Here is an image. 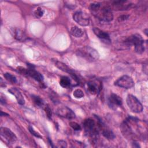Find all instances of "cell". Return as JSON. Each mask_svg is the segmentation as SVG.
Listing matches in <instances>:
<instances>
[{
	"mask_svg": "<svg viewBox=\"0 0 148 148\" xmlns=\"http://www.w3.org/2000/svg\"><path fill=\"white\" fill-rule=\"evenodd\" d=\"M45 112L47 114V117L49 119H51V110L49 106H46L45 108Z\"/></svg>",
	"mask_w": 148,
	"mask_h": 148,
	"instance_id": "f1b7e54d",
	"label": "cell"
},
{
	"mask_svg": "<svg viewBox=\"0 0 148 148\" xmlns=\"http://www.w3.org/2000/svg\"><path fill=\"white\" fill-rule=\"evenodd\" d=\"M127 104L134 113H139L143 111V106L139 99L132 94H128L126 99Z\"/></svg>",
	"mask_w": 148,
	"mask_h": 148,
	"instance_id": "277c9868",
	"label": "cell"
},
{
	"mask_svg": "<svg viewBox=\"0 0 148 148\" xmlns=\"http://www.w3.org/2000/svg\"><path fill=\"white\" fill-rule=\"evenodd\" d=\"M29 132H30L33 135H34L35 136H36V137H37V138H42V136L39 134V133H38V132H37L36 131H35L34 130V128H33L31 125L29 126Z\"/></svg>",
	"mask_w": 148,
	"mask_h": 148,
	"instance_id": "484cf974",
	"label": "cell"
},
{
	"mask_svg": "<svg viewBox=\"0 0 148 148\" xmlns=\"http://www.w3.org/2000/svg\"><path fill=\"white\" fill-rule=\"evenodd\" d=\"M55 65L58 68H59L60 70H61L64 72H65L66 73H68L69 75L74 73V72L69 66H68L66 64H65L63 62L57 61L55 62Z\"/></svg>",
	"mask_w": 148,
	"mask_h": 148,
	"instance_id": "ac0fdd59",
	"label": "cell"
},
{
	"mask_svg": "<svg viewBox=\"0 0 148 148\" xmlns=\"http://www.w3.org/2000/svg\"><path fill=\"white\" fill-rule=\"evenodd\" d=\"M17 71L18 73L22 75H27V69L22 66H18L17 68Z\"/></svg>",
	"mask_w": 148,
	"mask_h": 148,
	"instance_id": "4316f807",
	"label": "cell"
},
{
	"mask_svg": "<svg viewBox=\"0 0 148 148\" xmlns=\"http://www.w3.org/2000/svg\"><path fill=\"white\" fill-rule=\"evenodd\" d=\"M44 14V10H43L42 8L39 7L35 11H34V16L37 18H41Z\"/></svg>",
	"mask_w": 148,
	"mask_h": 148,
	"instance_id": "603a6c76",
	"label": "cell"
},
{
	"mask_svg": "<svg viewBox=\"0 0 148 148\" xmlns=\"http://www.w3.org/2000/svg\"><path fill=\"white\" fill-rule=\"evenodd\" d=\"M0 135L2 140L8 143L12 144L17 140L16 135L9 128L6 127H1L0 129Z\"/></svg>",
	"mask_w": 148,
	"mask_h": 148,
	"instance_id": "5b68a950",
	"label": "cell"
},
{
	"mask_svg": "<svg viewBox=\"0 0 148 148\" xmlns=\"http://www.w3.org/2000/svg\"><path fill=\"white\" fill-rule=\"evenodd\" d=\"M1 103L2 104H5V103H6V100H5V98L3 99V97H2V96H1Z\"/></svg>",
	"mask_w": 148,
	"mask_h": 148,
	"instance_id": "f546056e",
	"label": "cell"
},
{
	"mask_svg": "<svg viewBox=\"0 0 148 148\" xmlns=\"http://www.w3.org/2000/svg\"><path fill=\"white\" fill-rule=\"evenodd\" d=\"M13 34L14 37L15 39H16L17 40L24 42L28 39V36L25 34V33L22 31L20 28H15L13 30Z\"/></svg>",
	"mask_w": 148,
	"mask_h": 148,
	"instance_id": "2e32d148",
	"label": "cell"
},
{
	"mask_svg": "<svg viewBox=\"0 0 148 148\" xmlns=\"http://www.w3.org/2000/svg\"><path fill=\"white\" fill-rule=\"evenodd\" d=\"M56 113L58 116L67 119H73L76 117L75 113L67 106H62L57 108Z\"/></svg>",
	"mask_w": 148,
	"mask_h": 148,
	"instance_id": "ba28073f",
	"label": "cell"
},
{
	"mask_svg": "<svg viewBox=\"0 0 148 148\" xmlns=\"http://www.w3.org/2000/svg\"><path fill=\"white\" fill-rule=\"evenodd\" d=\"M113 5L115 9L118 10H125L130 8L132 4L129 3L128 1H118L114 2Z\"/></svg>",
	"mask_w": 148,
	"mask_h": 148,
	"instance_id": "e0dca14e",
	"label": "cell"
},
{
	"mask_svg": "<svg viewBox=\"0 0 148 148\" xmlns=\"http://www.w3.org/2000/svg\"><path fill=\"white\" fill-rule=\"evenodd\" d=\"M69 125L75 131H79L81 130L80 125L76 122H74V121L69 122Z\"/></svg>",
	"mask_w": 148,
	"mask_h": 148,
	"instance_id": "d4e9b609",
	"label": "cell"
},
{
	"mask_svg": "<svg viewBox=\"0 0 148 148\" xmlns=\"http://www.w3.org/2000/svg\"><path fill=\"white\" fill-rule=\"evenodd\" d=\"M31 98L34 102V103L38 106L41 107L43 105V100L38 96L32 95H31Z\"/></svg>",
	"mask_w": 148,
	"mask_h": 148,
	"instance_id": "44dd1931",
	"label": "cell"
},
{
	"mask_svg": "<svg viewBox=\"0 0 148 148\" xmlns=\"http://www.w3.org/2000/svg\"><path fill=\"white\" fill-rule=\"evenodd\" d=\"M70 31H71V34L73 36H75L76 38H80L82 36V35H83V31H82V29L78 28L76 26L72 27Z\"/></svg>",
	"mask_w": 148,
	"mask_h": 148,
	"instance_id": "d6986e66",
	"label": "cell"
},
{
	"mask_svg": "<svg viewBox=\"0 0 148 148\" xmlns=\"http://www.w3.org/2000/svg\"><path fill=\"white\" fill-rule=\"evenodd\" d=\"M73 20L81 26H87L90 23V19L88 16L81 11L75 12L73 15Z\"/></svg>",
	"mask_w": 148,
	"mask_h": 148,
	"instance_id": "52a82bcc",
	"label": "cell"
},
{
	"mask_svg": "<svg viewBox=\"0 0 148 148\" xmlns=\"http://www.w3.org/2000/svg\"><path fill=\"white\" fill-rule=\"evenodd\" d=\"M92 30H93L94 33L99 39H101L102 40L106 41V42H110L111 40H110L109 35L107 32H106L103 31H102L100 29L96 28V27H94Z\"/></svg>",
	"mask_w": 148,
	"mask_h": 148,
	"instance_id": "4fadbf2b",
	"label": "cell"
},
{
	"mask_svg": "<svg viewBox=\"0 0 148 148\" xmlns=\"http://www.w3.org/2000/svg\"><path fill=\"white\" fill-rule=\"evenodd\" d=\"M87 85L88 92L93 95L99 93L101 89V84L98 83L96 81H90L87 83Z\"/></svg>",
	"mask_w": 148,
	"mask_h": 148,
	"instance_id": "7c38bea8",
	"label": "cell"
},
{
	"mask_svg": "<svg viewBox=\"0 0 148 148\" xmlns=\"http://www.w3.org/2000/svg\"><path fill=\"white\" fill-rule=\"evenodd\" d=\"M71 80L67 76H62L60 81V84L64 88H69L71 86Z\"/></svg>",
	"mask_w": 148,
	"mask_h": 148,
	"instance_id": "ffe728a7",
	"label": "cell"
},
{
	"mask_svg": "<svg viewBox=\"0 0 148 148\" xmlns=\"http://www.w3.org/2000/svg\"><path fill=\"white\" fill-rule=\"evenodd\" d=\"M83 127L86 134L90 137L95 140L101 130L99 122L97 124L95 121L91 119H86L83 122Z\"/></svg>",
	"mask_w": 148,
	"mask_h": 148,
	"instance_id": "7a4b0ae2",
	"label": "cell"
},
{
	"mask_svg": "<svg viewBox=\"0 0 148 148\" xmlns=\"http://www.w3.org/2000/svg\"><path fill=\"white\" fill-rule=\"evenodd\" d=\"M73 95L76 98H82L84 97V93L80 89H76L73 93Z\"/></svg>",
	"mask_w": 148,
	"mask_h": 148,
	"instance_id": "cb8c5ba5",
	"label": "cell"
},
{
	"mask_svg": "<svg viewBox=\"0 0 148 148\" xmlns=\"http://www.w3.org/2000/svg\"><path fill=\"white\" fill-rule=\"evenodd\" d=\"M122 103L123 101L120 97L114 93L110 95L108 98V104L112 109H116L118 107L121 106Z\"/></svg>",
	"mask_w": 148,
	"mask_h": 148,
	"instance_id": "30bf717a",
	"label": "cell"
},
{
	"mask_svg": "<svg viewBox=\"0 0 148 148\" xmlns=\"http://www.w3.org/2000/svg\"><path fill=\"white\" fill-rule=\"evenodd\" d=\"M27 75L39 82H42L43 80V77L42 74L35 70L34 68H28L27 69Z\"/></svg>",
	"mask_w": 148,
	"mask_h": 148,
	"instance_id": "5bb4252c",
	"label": "cell"
},
{
	"mask_svg": "<svg viewBox=\"0 0 148 148\" xmlns=\"http://www.w3.org/2000/svg\"><path fill=\"white\" fill-rule=\"evenodd\" d=\"M124 42L128 46L134 45L135 46V50L137 53L141 54L144 51V40L140 34H133L127 38Z\"/></svg>",
	"mask_w": 148,
	"mask_h": 148,
	"instance_id": "3957f363",
	"label": "cell"
},
{
	"mask_svg": "<svg viewBox=\"0 0 148 148\" xmlns=\"http://www.w3.org/2000/svg\"><path fill=\"white\" fill-rule=\"evenodd\" d=\"M3 76L8 82H10V83H12L13 84L16 83L17 82L16 77L14 75H12L10 73H4Z\"/></svg>",
	"mask_w": 148,
	"mask_h": 148,
	"instance_id": "7402d4cb",
	"label": "cell"
},
{
	"mask_svg": "<svg viewBox=\"0 0 148 148\" xmlns=\"http://www.w3.org/2000/svg\"><path fill=\"white\" fill-rule=\"evenodd\" d=\"M8 91L15 97L18 103H19L21 105H24L25 103L24 98L18 89H17L16 87H11L8 90Z\"/></svg>",
	"mask_w": 148,
	"mask_h": 148,
	"instance_id": "8fae6325",
	"label": "cell"
},
{
	"mask_svg": "<svg viewBox=\"0 0 148 148\" xmlns=\"http://www.w3.org/2000/svg\"><path fill=\"white\" fill-rule=\"evenodd\" d=\"M57 147H67V143L65 140H58L57 142Z\"/></svg>",
	"mask_w": 148,
	"mask_h": 148,
	"instance_id": "83f0119b",
	"label": "cell"
},
{
	"mask_svg": "<svg viewBox=\"0 0 148 148\" xmlns=\"http://www.w3.org/2000/svg\"><path fill=\"white\" fill-rule=\"evenodd\" d=\"M99 124H100V127H101V130L102 132V135L107 139H113L115 138V136L114 135V133L108 128L106 127L104 125V124L101 121H99Z\"/></svg>",
	"mask_w": 148,
	"mask_h": 148,
	"instance_id": "9a60e30c",
	"label": "cell"
},
{
	"mask_svg": "<svg viewBox=\"0 0 148 148\" xmlns=\"http://www.w3.org/2000/svg\"><path fill=\"white\" fill-rule=\"evenodd\" d=\"M114 85L124 88H130L134 85V82L131 77L128 75H123L119 78L115 82Z\"/></svg>",
	"mask_w": 148,
	"mask_h": 148,
	"instance_id": "8992f818",
	"label": "cell"
},
{
	"mask_svg": "<svg viewBox=\"0 0 148 148\" xmlns=\"http://www.w3.org/2000/svg\"><path fill=\"white\" fill-rule=\"evenodd\" d=\"M90 10L98 19L109 22L113 18L111 9L108 6H102L101 3H93L90 5Z\"/></svg>",
	"mask_w": 148,
	"mask_h": 148,
	"instance_id": "6da1fadb",
	"label": "cell"
},
{
	"mask_svg": "<svg viewBox=\"0 0 148 148\" xmlns=\"http://www.w3.org/2000/svg\"><path fill=\"white\" fill-rule=\"evenodd\" d=\"M80 53H81V55L84 58L89 60H97L99 57V54L97 51L90 47H86L83 50L80 51Z\"/></svg>",
	"mask_w": 148,
	"mask_h": 148,
	"instance_id": "9c48e42d",
	"label": "cell"
},
{
	"mask_svg": "<svg viewBox=\"0 0 148 148\" xmlns=\"http://www.w3.org/2000/svg\"><path fill=\"white\" fill-rule=\"evenodd\" d=\"M4 115L8 116V114H6V113H3L2 111H1V116H4Z\"/></svg>",
	"mask_w": 148,
	"mask_h": 148,
	"instance_id": "4dcf8cb0",
	"label": "cell"
}]
</instances>
